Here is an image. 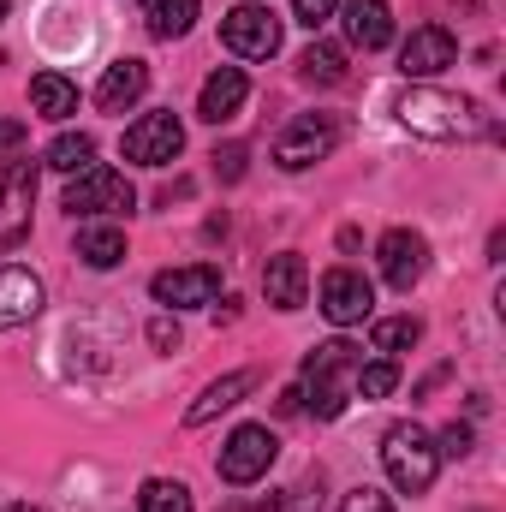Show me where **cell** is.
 Listing matches in <instances>:
<instances>
[{"label":"cell","mask_w":506,"mask_h":512,"mask_svg":"<svg viewBox=\"0 0 506 512\" xmlns=\"http://www.w3.org/2000/svg\"><path fill=\"white\" fill-rule=\"evenodd\" d=\"M197 6H203V0H149V36H155V42L185 36V30L197 24Z\"/></svg>","instance_id":"603a6c76"},{"label":"cell","mask_w":506,"mask_h":512,"mask_svg":"<svg viewBox=\"0 0 506 512\" xmlns=\"http://www.w3.org/2000/svg\"><path fill=\"white\" fill-rule=\"evenodd\" d=\"M298 411H304V393H298V387H286V393H280V417H298Z\"/></svg>","instance_id":"836d02e7"},{"label":"cell","mask_w":506,"mask_h":512,"mask_svg":"<svg viewBox=\"0 0 506 512\" xmlns=\"http://www.w3.org/2000/svg\"><path fill=\"white\" fill-rule=\"evenodd\" d=\"M376 262H381V280H387L393 292H411V286L423 280V268H429V239L411 233V227H393V233H381Z\"/></svg>","instance_id":"30bf717a"},{"label":"cell","mask_w":506,"mask_h":512,"mask_svg":"<svg viewBox=\"0 0 506 512\" xmlns=\"http://www.w3.org/2000/svg\"><path fill=\"white\" fill-rule=\"evenodd\" d=\"M370 304H376V286L358 268H328L322 274V316L334 328H358L370 316Z\"/></svg>","instance_id":"7c38bea8"},{"label":"cell","mask_w":506,"mask_h":512,"mask_svg":"<svg viewBox=\"0 0 506 512\" xmlns=\"http://www.w3.org/2000/svg\"><path fill=\"white\" fill-rule=\"evenodd\" d=\"M262 292H268L274 310H304V298H310V268H304V256L298 251L268 256V268H262Z\"/></svg>","instance_id":"9a60e30c"},{"label":"cell","mask_w":506,"mask_h":512,"mask_svg":"<svg viewBox=\"0 0 506 512\" xmlns=\"http://www.w3.org/2000/svg\"><path fill=\"white\" fill-rule=\"evenodd\" d=\"M24 137H30V131L18 126V120H0V161H18V155H24Z\"/></svg>","instance_id":"d6a6232c"},{"label":"cell","mask_w":506,"mask_h":512,"mask_svg":"<svg viewBox=\"0 0 506 512\" xmlns=\"http://www.w3.org/2000/svg\"><path fill=\"white\" fill-rule=\"evenodd\" d=\"M12 512H42V507H12Z\"/></svg>","instance_id":"e575fe53"},{"label":"cell","mask_w":506,"mask_h":512,"mask_svg":"<svg viewBox=\"0 0 506 512\" xmlns=\"http://www.w3.org/2000/svg\"><path fill=\"white\" fill-rule=\"evenodd\" d=\"M149 292H155V304H161V310H191V304H215V292H221V268H215V262L167 268V274H155V280H149Z\"/></svg>","instance_id":"8fae6325"},{"label":"cell","mask_w":506,"mask_h":512,"mask_svg":"<svg viewBox=\"0 0 506 512\" xmlns=\"http://www.w3.org/2000/svg\"><path fill=\"white\" fill-rule=\"evenodd\" d=\"M381 465H387V483H393L399 495H423V489L435 483V471H441L435 435H429L417 417L393 423V429L381 435Z\"/></svg>","instance_id":"3957f363"},{"label":"cell","mask_w":506,"mask_h":512,"mask_svg":"<svg viewBox=\"0 0 506 512\" xmlns=\"http://www.w3.org/2000/svg\"><path fill=\"white\" fill-rule=\"evenodd\" d=\"M393 387H399V364H393V358H376V364H358L352 399H387Z\"/></svg>","instance_id":"4316f807"},{"label":"cell","mask_w":506,"mask_h":512,"mask_svg":"<svg viewBox=\"0 0 506 512\" xmlns=\"http://www.w3.org/2000/svg\"><path fill=\"white\" fill-rule=\"evenodd\" d=\"M358 346L352 340H328V346H316L310 358H304V405L316 411V417H340L346 405H352V376H358Z\"/></svg>","instance_id":"7a4b0ae2"},{"label":"cell","mask_w":506,"mask_h":512,"mask_svg":"<svg viewBox=\"0 0 506 512\" xmlns=\"http://www.w3.org/2000/svg\"><path fill=\"white\" fill-rule=\"evenodd\" d=\"M42 167H54V173H66V179L90 173V167H96V137H90V131H60V137L42 149Z\"/></svg>","instance_id":"ffe728a7"},{"label":"cell","mask_w":506,"mask_h":512,"mask_svg":"<svg viewBox=\"0 0 506 512\" xmlns=\"http://www.w3.org/2000/svg\"><path fill=\"white\" fill-rule=\"evenodd\" d=\"M221 42H227L239 60H268V54L280 48V18H274L268 6L245 0V6H233V12L221 18Z\"/></svg>","instance_id":"9c48e42d"},{"label":"cell","mask_w":506,"mask_h":512,"mask_svg":"<svg viewBox=\"0 0 506 512\" xmlns=\"http://www.w3.org/2000/svg\"><path fill=\"white\" fill-rule=\"evenodd\" d=\"M143 90H149V66L143 60H114L102 72V84H96V108L102 114H126L131 102H143Z\"/></svg>","instance_id":"ac0fdd59"},{"label":"cell","mask_w":506,"mask_h":512,"mask_svg":"<svg viewBox=\"0 0 506 512\" xmlns=\"http://www.w3.org/2000/svg\"><path fill=\"white\" fill-rule=\"evenodd\" d=\"M30 108L42 120H66V114H78V84L60 78V72H36L30 78Z\"/></svg>","instance_id":"44dd1931"},{"label":"cell","mask_w":506,"mask_h":512,"mask_svg":"<svg viewBox=\"0 0 506 512\" xmlns=\"http://www.w3.org/2000/svg\"><path fill=\"white\" fill-rule=\"evenodd\" d=\"M126 161L137 167H167V161H179V149H185V126L173 120V108H155V114H137L126 126Z\"/></svg>","instance_id":"52a82bcc"},{"label":"cell","mask_w":506,"mask_h":512,"mask_svg":"<svg viewBox=\"0 0 506 512\" xmlns=\"http://www.w3.org/2000/svg\"><path fill=\"white\" fill-rule=\"evenodd\" d=\"M245 96H251V78H245L239 66H221V72H209V84L197 90V120L221 126V120H233V114L245 108Z\"/></svg>","instance_id":"2e32d148"},{"label":"cell","mask_w":506,"mask_h":512,"mask_svg":"<svg viewBox=\"0 0 506 512\" xmlns=\"http://www.w3.org/2000/svg\"><path fill=\"white\" fill-rule=\"evenodd\" d=\"M137 512H191V489L173 477H149L137 489Z\"/></svg>","instance_id":"484cf974"},{"label":"cell","mask_w":506,"mask_h":512,"mask_svg":"<svg viewBox=\"0 0 506 512\" xmlns=\"http://www.w3.org/2000/svg\"><path fill=\"white\" fill-rule=\"evenodd\" d=\"M143 6H149V0H143Z\"/></svg>","instance_id":"8d00e7d4"},{"label":"cell","mask_w":506,"mask_h":512,"mask_svg":"<svg viewBox=\"0 0 506 512\" xmlns=\"http://www.w3.org/2000/svg\"><path fill=\"white\" fill-rule=\"evenodd\" d=\"M459 60V42H453V30H441V24H417L411 36H405V48H399V72L405 78H435V72H447Z\"/></svg>","instance_id":"4fadbf2b"},{"label":"cell","mask_w":506,"mask_h":512,"mask_svg":"<svg viewBox=\"0 0 506 512\" xmlns=\"http://www.w3.org/2000/svg\"><path fill=\"white\" fill-rule=\"evenodd\" d=\"M245 161H251V149L245 143H227V149H215V173L233 185V179H245Z\"/></svg>","instance_id":"f1b7e54d"},{"label":"cell","mask_w":506,"mask_h":512,"mask_svg":"<svg viewBox=\"0 0 506 512\" xmlns=\"http://www.w3.org/2000/svg\"><path fill=\"white\" fill-rule=\"evenodd\" d=\"M340 24H346V42L364 48V54H376V48L393 42V6L387 0H346Z\"/></svg>","instance_id":"5bb4252c"},{"label":"cell","mask_w":506,"mask_h":512,"mask_svg":"<svg viewBox=\"0 0 506 512\" xmlns=\"http://www.w3.org/2000/svg\"><path fill=\"white\" fill-rule=\"evenodd\" d=\"M42 280L30 268H0V328H24L30 316H42Z\"/></svg>","instance_id":"e0dca14e"},{"label":"cell","mask_w":506,"mask_h":512,"mask_svg":"<svg viewBox=\"0 0 506 512\" xmlns=\"http://www.w3.org/2000/svg\"><path fill=\"white\" fill-rule=\"evenodd\" d=\"M78 256H84V268H120L126 262V233L108 227V221H90L78 233Z\"/></svg>","instance_id":"7402d4cb"},{"label":"cell","mask_w":506,"mask_h":512,"mask_svg":"<svg viewBox=\"0 0 506 512\" xmlns=\"http://www.w3.org/2000/svg\"><path fill=\"white\" fill-rule=\"evenodd\" d=\"M274 453H280V441L268 435V423H245V429H233V435H227V447H221L215 471H221V483L251 489V483H262V477H268Z\"/></svg>","instance_id":"5b68a950"},{"label":"cell","mask_w":506,"mask_h":512,"mask_svg":"<svg viewBox=\"0 0 506 512\" xmlns=\"http://www.w3.org/2000/svg\"><path fill=\"white\" fill-rule=\"evenodd\" d=\"M251 387H256V376H251V370H233V376L209 382L203 393H197V405L185 411V423H191V429H197V423H215V417H221V411H233V405H239V399H245Z\"/></svg>","instance_id":"d6986e66"},{"label":"cell","mask_w":506,"mask_h":512,"mask_svg":"<svg viewBox=\"0 0 506 512\" xmlns=\"http://www.w3.org/2000/svg\"><path fill=\"white\" fill-rule=\"evenodd\" d=\"M30 203H36V161H6L0 179V251H18L30 239Z\"/></svg>","instance_id":"ba28073f"},{"label":"cell","mask_w":506,"mask_h":512,"mask_svg":"<svg viewBox=\"0 0 506 512\" xmlns=\"http://www.w3.org/2000/svg\"><path fill=\"white\" fill-rule=\"evenodd\" d=\"M131 203H137V191H131L126 173H114V167H90V173H78L72 185H66V215L72 221H102V215H131Z\"/></svg>","instance_id":"277c9868"},{"label":"cell","mask_w":506,"mask_h":512,"mask_svg":"<svg viewBox=\"0 0 506 512\" xmlns=\"http://www.w3.org/2000/svg\"><path fill=\"white\" fill-rule=\"evenodd\" d=\"M334 143H340V120H334V114H298L292 126L274 137V167L304 173V167L328 161V149H334Z\"/></svg>","instance_id":"8992f818"},{"label":"cell","mask_w":506,"mask_h":512,"mask_svg":"<svg viewBox=\"0 0 506 512\" xmlns=\"http://www.w3.org/2000/svg\"><path fill=\"white\" fill-rule=\"evenodd\" d=\"M340 512H393V501H387L381 489H370V483H364V489H352V495L340 501Z\"/></svg>","instance_id":"4dcf8cb0"},{"label":"cell","mask_w":506,"mask_h":512,"mask_svg":"<svg viewBox=\"0 0 506 512\" xmlns=\"http://www.w3.org/2000/svg\"><path fill=\"white\" fill-rule=\"evenodd\" d=\"M393 114H399V126H405V131H417V137H435V143L501 137V126L483 114V102H471V96H447V90H429V84L405 90V96L393 102Z\"/></svg>","instance_id":"6da1fadb"},{"label":"cell","mask_w":506,"mask_h":512,"mask_svg":"<svg viewBox=\"0 0 506 512\" xmlns=\"http://www.w3.org/2000/svg\"><path fill=\"white\" fill-rule=\"evenodd\" d=\"M298 72H304L310 84H346V48H334V42H310V48L298 54Z\"/></svg>","instance_id":"cb8c5ba5"},{"label":"cell","mask_w":506,"mask_h":512,"mask_svg":"<svg viewBox=\"0 0 506 512\" xmlns=\"http://www.w3.org/2000/svg\"><path fill=\"white\" fill-rule=\"evenodd\" d=\"M417 340H423V322H417V316H387V322L370 328V346H376L381 358H399V352H411Z\"/></svg>","instance_id":"d4e9b609"},{"label":"cell","mask_w":506,"mask_h":512,"mask_svg":"<svg viewBox=\"0 0 506 512\" xmlns=\"http://www.w3.org/2000/svg\"><path fill=\"white\" fill-rule=\"evenodd\" d=\"M334 12H340V0H292V18H298V24H310V30H322Z\"/></svg>","instance_id":"f546056e"},{"label":"cell","mask_w":506,"mask_h":512,"mask_svg":"<svg viewBox=\"0 0 506 512\" xmlns=\"http://www.w3.org/2000/svg\"><path fill=\"white\" fill-rule=\"evenodd\" d=\"M6 6H12V0H0V18H6Z\"/></svg>","instance_id":"d590c367"},{"label":"cell","mask_w":506,"mask_h":512,"mask_svg":"<svg viewBox=\"0 0 506 512\" xmlns=\"http://www.w3.org/2000/svg\"><path fill=\"white\" fill-rule=\"evenodd\" d=\"M471 447H477V435H471V423H447V429L435 435V453H441V459H465Z\"/></svg>","instance_id":"83f0119b"},{"label":"cell","mask_w":506,"mask_h":512,"mask_svg":"<svg viewBox=\"0 0 506 512\" xmlns=\"http://www.w3.org/2000/svg\"><path fill=\"white\" fill-rule=\"evenodd\" d=\"M149 346H155V352H179V322H173V316H155V322H149Z\"/></svg>","instance_id":"1f68e13d"}]
</instances>
